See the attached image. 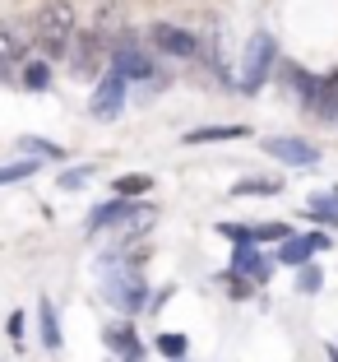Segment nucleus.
Here are the masks:
<instances>
[{
    "instance_id": "25",
    "label": "nucleus",
    "mask_w": 338,
    "mask_h": 362,
    "mask_svg": "<svg viewBox=\"0 0 338 362\" xmlns=\"http://www.w3.org/2000/svg\"><path fill=\"white\" fill-rule=\"evenodd\" d=\"M93 163L88 168H70V172H61V191H79V186H88V177H93Z\"/></svg>"
},
{
    "instance_id": "14",
    "label": "nucleus",
    "mask_w": 338,
    "mask_h": 362,
    "mask_svg": "<svg viewBox=\"0 0 338 362\" xmlns=\"http://www.w3.org/2000/svg\"><path fill=\"white\" fill-rule=\"evenodd\" d=\"M97 52H107L102 42H97V33H79L70 42V70H79V75H88L97 65Z\"/></svg>"
},
{
    "instance_id": "10",
    "label": "nucleus",
    "mask_w": 338,
    "mask_h": 362,
    "mask_svg": "<svg viewBox=\"0 0 338 362\" xmlns=\"http://www.w3.org/2000/svg\"><path fill=\"white\" fill-rule=\"evenodd\" d=\"M135 209L139 204H130V200H102V204H93L88 209V233H102V228H116V223H130L135 218Z\"/></svg>"
},
{
    "instance_id": "20",
    "label": "nucleus",
    "mask_w": 338,
    "mask_h": 362,
    "mask_svg": "<svg viewBox=\"0 0 338 362\" xmlns=\"http://www.w3.org/2000/svg\"><path fill=\"white\" fill-rule=\"evenodd\" d=\"M153 191V177L148 172H126V177H111V195L130 200V195H148Z\"/></svg>"
},
{
    "instance_id": "13",
    "label": "nucleus",
    "mask_w": 338,
    "mask_h": 362,
    "mask_svg": "<svg viewBox=\"0 0 338 362\" xmlns=\"http://www.w3.org/2000/svg\"><path fill=\"white\" fill-rule=\"evenodd\" d=\"M23 52H28V37H23V28H19L14 19H0V75H5L14 61H23Z\"/></svg>"
},
{
    "instance_id": "8",
    "label": "nucleus",
    "mask_w": 338,
    "mask_h": 362,
    "mask_svg": "<svg viewBox=\"0 0 338 362\" xmlns=\"http://www.w3.org/2000/svg\"><path fill=\"white\" fill-rule=\"evenodd\" d=\"M325 246H334V237H329V233H296V237H287V242L278 246V260L292 265V269H306L310 256L325 251Z\"/></svg>"
},
{
    "instance_id": "19",
    "label": "nucleus",
    "mask_w": 338,
    "mask_h": 362,
    "mask_svg": "<svg viewBox=\"0 0 338 362\" xmlns=\"http://www.w3.org/2000/svg\"><path fill=\"white\" fill-rule=\"evenodd\" d=\"M37 330H42V349H61V320H56V307L52 302H37Z\"/></svg>"
},
{
    "instance_id": "1",
    "label": "nucleus",
    "mask_w": 338,
    "mask_h": 362,
    "mask_svg": "<svg viewBox=\"0 0 338 362\" xmlns=\"http://www.w3.org/2000/svg\"><path fill=\"white\" fill-rule=\"evenodd\" d=\"M32 37L42 42V61H61V56H70V42L79 37V14H74L70 0H52V5H42V10L32 14Z\"/></svg>"
},
{
    "instance_id": "27",
    "label": "nucleus",
    "mask_w": 338,
    "mask_h": 362,
    "mask_svg": "<svg viewBox=\"0 0 338 362\" xmlns=\"http://www.w3.org/2000/svg\"><path fill=\"white\" fill-rule=\"evenodd\" d=\"M5 330H10V339H14V344L23 339V311H14V316H10V325H5ZM19 349H23V344H19Z\"/></svg>"
},
{
    "instance_id": "21",
    "label": "nucleus",
    "mask_w": 338,
    "mask_h": 362,
    "mask_svg": "<svg viewBox=\"0 0 338 362\" xmlns=\"http://www.w3.org/2000/svg\"><path fill=\"white\" fill-rule=\"evenodd\" d=\"M23 88H28V93H47V88H52V65H47L42 56L23 65Z\"/></svg>"
},
{
    "instance_id": "22",
    "label": "nucleus",
    "mask_w": 338,
    "mask_h": 362,
    "mask_svg": "<svg viewBox=\"0 0 338 362\" xmlns=\"http://www.w3.org/2000/svg\"><path fill=\"white\" fill-rule=\"evenodd\" d=\"M158 353L162 358H171V362H186V349H191V339H186V334H176V330H167V334H158Z\"/></svg>"
},
{
    "instance_id": "12",
    "label": "nucleus",
    "mask_w": 338,
    "mask_h": 362,
    "mask_svg": "<svg viewBox=\"0 0 338 362\" xmlns=\"http://www.w3.org/2000/svg\"><path fill=\"white\" fill-rule=\"evenodd\" d=\"M107 349L116 353L121 362H144V344H139V334H135V325H130V320L107 325Z\"/></svg>"
},
{
    "instance_id": "18",
    "label": "nucleus",
    "mask_w": 338,
    "mask_h": 362,
    "mask_svg": "<svg viewBox=\"0 0 338 362\" xmlns=\"http://www.w3.org/2000/svg\"><path fill=\"white\" fill-rule=\"evenodd\" d=\"M19 153H28V158H37V163H61L65 158L61 144H52V139H42V135H23L19 139Z\"/></svg>"
},
{
    "instance_id": "16",
    "label": "nucleus",
    "mask_w": 338,
    "mask_h": 362,
    "mask_svg": "<svg viewBox=\"0 0 338 362\" xmlns=\"http://www.w3.org/2000/svg\"><path fill=\"white\" fill-rule=\"evenodd\" d=\"M306 214L315 218V223H325V228H338V191L310 195V200H306Z\"/></svg>"
},
{
    "instance_id": "17",
    "label": "nucleus",
    "mask_w": 338,
    "mask_h": 362,
    "mask_svg": "<svg viewBox=\"0 0 338 362\" xmlns=\"http://www.w3.org/2000/svg\"><path fill=\"white\" fill-rule=\"evenodd\" d=\"M278 191H283V181H278V177H246V181L232 186L236 200H260V195H278Z\"/></svg>"
},
{
    "instance_id": "15",
    "label": "nucleus",
    "mask_w": 338,
    "mask_h": 362,
    "mask_svg": "<svg viewBox=\"0 0 338 362\" xmlns=\"http://www.w3.org/2000/svg\"><path fill=\"white\" fill-rule=\"evenodd\" d=\"M251 126H200L186 130V144H222V139H246Z\"/></svg>"
},
{
    "instance_id": "11",
    "label": "nucleus",
    "mask_w": 338,
    "mask_h": 362,
    "mask_svg": "<svg viewBox=\"0 0 338 362\" xmlns=\"http://www.w3.org/2000/svg\"><path fill=\"white\" fill-rule=\"evenodd\" d=\"M232 274L246 279V284H269L274 265L260 256V246H241V251H232Z\"/></svg>"
},
{
    "instance_id": "24",
    "label": "nucleus",
    "mask_w": 338,
    "mask_h": 362,
    "mask_svg": "<svg viewBox=\"0 0 338 362\" xmlns=\"http://www.w3.org/2000/svg\"><path fill=\"white\" fill-rule=\"evenodd\" d=\"M213 233H218V237H227V242H232L236 251H241V246H255V233H251V223H218Z\"/></svg>"
},
{
    "instance_id": "23",
    "label": "nucleus",
    "mask_w": 338,
    "mask_h": 362,
    "mask_svg": "<svg viewBox=\"0 0 338 362\" xmlns=\"http://www.w3.org/2000/svg\"><path fill=\"white\" fill-rule=\"evenodd\" d=\"M42 168L37 158H19V163H0V186H14V181H23V177H32V172Z\"/></svg>"
},
{
    "instance_id": "4",
    "label": "nucleus",
    "mask_w": 338,
    "mask_h": 362,
    "mask_svg": "<svg viewBox=\"0 0 338 362\" xmlns=\"http://www.w3.org/2000/svg\"><path fill=\"white\" fill-rule=\"evenodd\" d=\"M148 42H153V52L171 56V61H200L204 56L200 37L191 28H181V23H153L148 28Z\"/></svg>"
},
{
    "instance_id": "26",
    "label": "nucleus",
    "mask_w": 338,
    "mask_h": 362,
    "mask_svg": "<svg viewBox=\"0 0 338 362\" xmlns=\"http://www.w3.org/2000/svg\"><path fill=\"white\" fill-rule=\"evenodd\" d=\"M320 284H325V274H320L315 265H306V269H301V274H296V288H301L306 298H310V293H320Z\"/></svg>"
},
{
    "instance_id": "28",
    "label": "nucleus",
    "mask_w": 338,
    "mask_h": 362,
    "mask_svg": "<svg viewBox=\"0 0 338 362\" xmlns=\"http://www.w3.org/2000/svg\"><path fill=\"white\" fill-rule=\"evenodd\" d=\"M329 362H338V344H329Z\"/></svg>"
},
{
    "instance_id": "9",
    "label": "nucleus",
    "mask_w": 338,
    "mask_h": 362,
    "mask_svg": "<svg viewBox=\"0 0 338 362\" xmlns=\"http://www.w3.org/2000/svg\"><path fill=\"white\" fill-rule=\"evenodd\" d=\"M283 79L287 88L296 93V103L306 107V112H315V98H320V75H310L301 61H283Z\"/></svg>"
},
{
    "instance_id": "5",
    "label": "nucleus",
    "mask_w": 338,
    "mask_h": 362,
    "mask_svg": "<svg viewBox=\"0 0 338 362\" xmlns=\"http://www.w3.org/2000/svg\"><path fill=\"white\" fill-rule=\"evenodd\" d=\"M107 70L126 75L130 84H144V79H153V84H158V79H162L158 70H153V56H148L135 37H121V42L111 47V65H107Z\"/></svg>"
},
{
    "instance_id": "3",
    "label": "nucleus",
    "mask_w": 338,
    "mask_h": 362,
    "mask_svg": "<svg viewBox=\"0 0 338 362\" xmlns=\"http://www.w3.org/2000/svg\"><path fill=\"white\" fill-rule=\"evenodd\" d=\"M278 61V37L274 33H255L246 42V65H241V79H236V93H260Z\"/></svg>"
},
{
    "instance_id": "2",
    "label": "nucleus",
    "mask_w": 338,
    "mask_h": 362,
    "mask_svg": "<svg viewBox=\"0 0 338 362\" xmlns=\"http://www.w3.org/2000/svg\"><path fill=\"white\" fill-rule=\"evenodd\" d=\"M102 293L111 307H121L126 316H139V311H153L148 307V284L139 269H121V265H107L102 260Z\"/></svg>"
},
{
    "instance_id": "7",
    "label": "nucleus",
    "mask_w": 338,
    "mask_h": 362,
    "mask_svg": "<svg viewBox=\"0 0 338 362\" xmlns=\"http://www.w3.org/2000/svg\"><path fill=\"white\" fill-rule=\"evenodd\" d=\"M265 153H269V158H278V163H287V168H315V163H320V149L310 144V139H301V135H274V139H265Z\"/></svg>"
},
{
    "instance_id": "6",
    "label": "nucleus",
    "mask_w": 338,
    "mask_h": 362,
    "mask_svg": "<svg viewBox=\"0 0 338 362\" xmlns=\"http://www.w3.org/2000/svg\"><path fill=\"white\" fill-rule=\"evenodd\" d=\"M126 93H130V79L116 75V70H107V75L97 79L93 98H88V117L93 121H116L121 107H126Z\"/></svg>"
}]
</instances>
